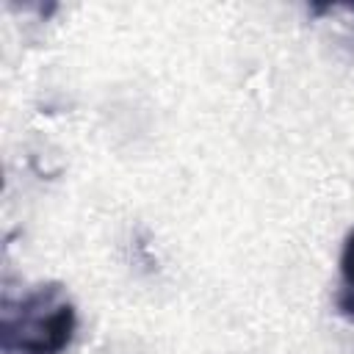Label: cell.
I'll list each match as a JSON object with an SVG mask.
<instances>
[{"label": "cell", "instance_id": "obj_2", "mask_svg": "<svg viewBox=\"0 0 354 354\" xmlns=\"http://www.w3.org/2000/svg\"><path fill=\"white\" fill-rule=\"evenodd\" d=\"M337 313L354 324V227L343 238L340 249V290H337Z\"/></svg>", "mask_w": 354, "mask_h": 354}, {"label": "cell", "instance_id": "obj_1", "mask_svg": "<svg viewBox=\"0 0 354 354\" xmlns=\"http://www.w3.org/2000/svg\"><path fill=\"white\" fill-rule=\"evenodd\" d=\"M77 332V310L66 288L44 282L6 299L0 310L3 354H64Z\"/></svg>", "mask_w": 354, "mask_h": 354}]
</instances>
